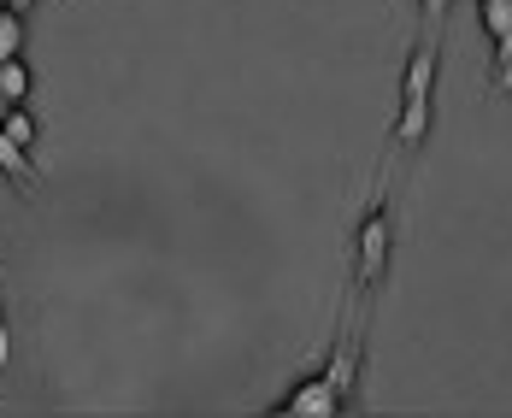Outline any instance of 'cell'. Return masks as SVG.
Masks as SVG:
<instances>
[{
	"instance_id": "cell-4",
	"label": "cell",
	"mask_w": 512,
	"mask_h": 418,
	"mask_svg": "<svg viewBox=\"0 0 512 418\" xmlns=\"http://www.w3.org/2000/svg\"><path fill=\"white\" fill-rule=\"evenodd\" d=\"M30 89H36V77H30V65H24V53H12V59H0V101H30Z\"/></svg>"
},
{
	"instance_id": "cell-3",
	"label": "cell",
	"mask_w": 512,
	"mask_h": 418,
	"mask_svg": "<svg viewBox=\"0 0 512 418\" xmlns=\"http://www.w3.org/2000/svg\"><path fill=\"white\" fill-rule=\"evenodd\" d=\"M342 407V389L330 383V371L324 377H307L289 401H277V413H295V418H324V413H336Z\"/></svg>"
},
{
	"instance_id": "cell-1",
	"label": "cell",
	"mask_w": 512,
	"mask_h": 418,
	"mask_svg": "<svg viewBox=\"0 0 512 418\" xmlns=\"http://www.w3.org/2000/svg\"><path fill=\"white\" fill-rule=\"evenodd\" d=\"M430 95H436V42H418L401 77V118H395L401 148H418L430 136Z\"/></svg>"
},
{
	"instance_id": "cell-7",
	"label": "cell",
	"mask_w": 512,
	"mask_h": 418,
	"mask_svg": "<svg viewBox=\"0 0 512 418\" xmlns=\"http://www.w3.org/2000/svg\"><path fill=\"white\" fill-rule=\"evenodd\" d=\"M0 171H6V177H18V183H30V148H18L6 130H0Z\"/></svg>"
},
{
	"instance_id": "cell-5",
	"label": "cell",
	"mask_w": 512,
	"mask_h": 418,
	"mask_svg": "<svg viewBox=\"0 0 512 418\" xmlns=\"http://www.w3.org/2000/svg\"><path fill=\"white\" fill-rule=\"evenodd\" d=\"M0 130H6V136H12L18 148H30V154H36V142H42V124H36V112H30L24 101L6 106V124H0Z\"/></svg>"
},
{
	"instance_id": "cell-8",
	"label": "cell",
	"mask_w": 512,
	"mask_h": 418,
	"mask_svg": "<svg viewBox=\"0 0 512 418\" xmlns=\"http://www.w3.org/2000/svg\"><path fill=\"white\" fill-rule=\"evenodd\" d=\"M477 6H483V30L495 42H507L512 36V0H477Z\"/></svg>"
},
{
	"instance_id": "cell-12",
	"label": "cell",
	"mask_w": 512,
	"mask_h": 418,
	"mask_svg": "<svg viewBox=\"0 0 512 418\" xmlns=\"http://www.w3.org/2000/svg\"><path fill=\"white\" fill-rule=\"evenodd\" d=\"M0 366H6V324H0Z\"/></svg>"
},
{
	"instance_id": "cell-11",
	"label": "cell",
	"mask_w": 512,
	"mask_h": 418,
	"mask_svg": "<svg viewBox=\"0 0 512 418\" xmlns=\"http://www.w3.org/2000/svg\"><path fill=\"white\" fill-rule=\"evenodd\" d=\"M0 6H12V12H24V6H36V0H0Z\"/></svg>"
},
{
	"instance_id": "cell-10",
	"label": "cell",
	"mask_w": 512,
	"mask_h": 418,
	"mask_svg": "<svg viewBox=\"0 0 512 418\" xmlns=\"http://www.w3.org/2000/svg\"><path fill=\"white\" fill-rule=\"evenodd\" d=\"M424 12H430V18H442V12H448V0H424Z\"/></svg>"
},
{
	"instance_id": "cell-13",
	"label": "cell",
	"mask_w": 512,
	"mask_h": 418,
	"mask_svg": "<svg viewBox=\"0 0 512 418\" xmlns=\"http://www.w3.org/2000/svg\"><path fill=\"white\" fill-rule=\"evenodd\" d=\"M6 106H12V101H0V124H6Z\"/></svg>"
},
{
	"instance_id": "cell-9",
	"label": "cell",
	"mask_w": 512,
	"mask_h": 418,
	"mask_svg": "<svg viewBox=\"0 0 512 418\" xmlns=\"http://www.w3.org/2000/svg\"><path fill=\"white\" fill-rule=\"evenodd\" d=\"M489 77H495L501 95H512V36L507 42H495V71H489Z\"/></svg>"
},
{
	"instance_id": "cell-6",
	"label": "cell",
	"mask_w": 512,
	"mask_h": 418,
	"mask_svg": "<svg viewBox=\"0 0 512 418\" xmlns=\"http://www.w3.org/2000/svg\"><path fill=\"white\" fill-rule=\"evenodd\" d=\"M12 53H24V12L0 6V59H12Z\"/></svg>"
},
{
	"instance_id": "cell-2",
	"label": "cell",
	"mask_w": 512,
	"mask_h": 418,
	"mask_svg": "<svg viewBox=\"0 0 512 418\" xmlns=\"http://www.w3.org/2000/svg\"><path fill=\"white\" fill-rule=\"evenodd\" d=\"M383 265H389V212L377 207L359 224V289H371L383 277Z\"/></svg>"
}]
</instances>
